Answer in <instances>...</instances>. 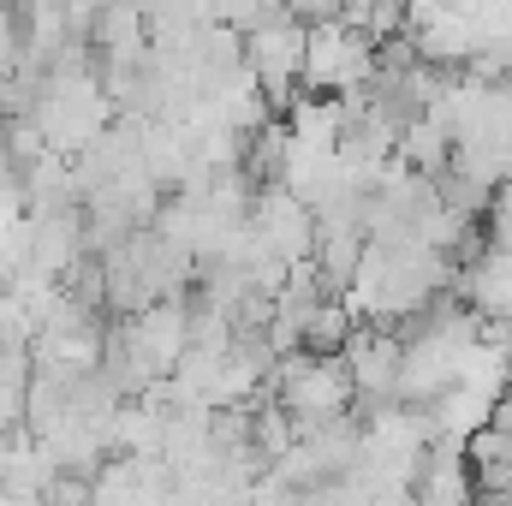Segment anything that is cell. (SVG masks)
Segmentation results:
<instances>
[{
    "label": "cell",
    "mask_w": 512,
    "mask_h": 506,
    "mask_svg": "<svg viewBox=\"0 0 512 506\" xmlns=\"http://www.w3.org/2000/svg\"><path fill=\"white\" fill-rule=\"evenodd\" d=\"M251 239L268 245L286 268H298L316 256V209L292 185H262L251 203Z\"/></svg>",
    "instance_id": "obj_4"
},
{
    "label": "cell",
    "mask_w": 512,
    "mask_h": 506,
    "mask_svg": "<svg viewBox=\"0 0 512 506\" xmlns=\"http://www.w3.org/2000/svg\"><path fill=\"white\" fill-rule=\"evenodd\" d=\"M411 501L417 506H477L483 483L471 471V453L459 435H429L417 471H411Z\"/></svg>",
    "instance_id": "obj_6"
},
{
    "label": "cell",
    "mask_w": 512,
    "mask_h": 506,
    "mask_svg": "<svg viewBox=\"0 0 512 506\" xmlns=\"http://www.w3.org/2000/svg\"><path fill=\"white\" fill-rule=\"evenodd\" d=\"M96 6H114V0H96Z\"/></svg>",
    "instance_id": "obj_7"
},
{
    "label": "cell",
    "mask_w": 512,
    "mask_h": 506,
    "mask_svg": "<svg viewBox=\"0 0 512 506\" xmlns=\"http://www.w3.org/2000/svg\"><path fill=\"white\" fill-rule=\"evenodd\" d=\"M268 393L292 411L298 435H316V429H328V423H340V417L358 411V387H352L346 358L292 352V358H280V370H274V381H268Z\"/></svg>",
    "instance_id": "obj_1"
},
{
    "label": "cell",
    "mask_w": 512,
    "mask_h": 506,
    "mask_svg": "<svg viewBox=\"0 0 512 506\" xmlns=\"http://www.w3.org/2000/svg\"><path fill=\"white\" fill-rule=\"evenodd\" d=\"M304 42H310V24L292 6L245 36V66H251L256 90L274 102V114H292V102L304 96Z\"/></svg>",
    "instance_id": "obj_3"
},
{
    "label": "cell",
    "mask_w": 512,
    "mask_h": 506,
    "mask_svg": "<svg viewBox=\"0 0 512 506\" xmlns=\"http://www.w3.org/2000/svg\"><path fill=\"white\" fill-rule=\"evenodd\" d=\"M376 78V36H364L346 18L310 24L304 42V90L310 96H358Z\"/></svg>",
    "instance_id": "obj_2"
},
{
    "label": "cell",
    "mask_w": 512,
    "mask_h": 506,
    "mask_svg": "<svg viewBox=\"0 0 512 506\" xmlns=\"http://www.w3.org/2000/svg\"><path fill=\"white\" fill-rule=\"evenodd\" d=\"M340 358H346V370H352V387H358V411H364V417H370V411H387V405H399L405 340H399L393 328H370V322H364Z\"/></svg>",
    "instance_id": "obj_5"
}]
</instances>
